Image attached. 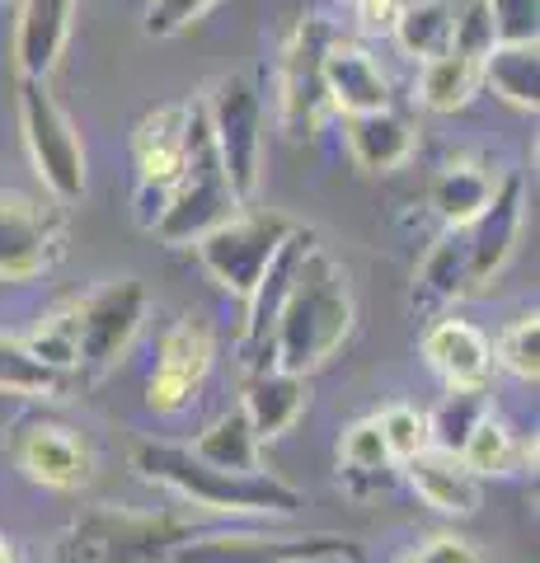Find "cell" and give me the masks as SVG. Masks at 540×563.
Here are the masks:
<instances>
[{
    "label": "cell",
    "instance_id": "cell-39",
    "mask_svg": "<svg viewBox=\"0 0 540 563\" xmlns=\"http://www.w3.org/2000/svg\"><path fill=\"white\" fill-rule=\"evenodd\" d=\"M0 563H14V550H10V540H5V531H0Z\"/></svg>",
    "mask_w": 540,
    "mask_h": 563
},
{
    "label": "cell",
    "instance_id": "cell-14",
    "mask_svg": "<svg viewBox=\"0 0 540 563\" xmlns=\"http://www.w3.org/2000/svg\"><path fill=\"white\" fill-rule=\"evenodd\" d=\"M10 455L33 484L71 493L90 479V451L62 422H20L10 432Z\"/></svg>",
    "mask_w": 540,
    "mask_h": 563
},
{
    "label": "cell",
    "instance_id": "cell-20",
    "mask_svg": "<svg viewBox=\"0 0 540 563\" xmlns=\"http://www.w3.org/2000/svg\"><path fill=\"white\" fill-rule=\"evenodd\" d=\"M405 479L418 498L442 517H475L480 512L484 488H480L475 474L465 470V461L456 451H438V446L418 451L414 461H405Z\"/></svg>",
    "mask_w": 540,
    "mask_h": 563
},
{
    "label": "cell",
    "instance_id": "cell-31",
    "mask_svg": "<svg viewBox=\"0 0 540 563\" xmlns=\"http://www.w3.org/2000/svg\"><path fill=\"white\" fill-rule=\"evenodd\" d=\"M494 362H503L517 380H527V385L540 380V314H536V310L517 314V320L498 333Z\"/></svg>",
    "mask_w": 540,
    "mask_h": 563
},
{
    "label": "cell",
    "instance_id": "cell-28",
    "mask_svg": "<svg viewBox=\"0 0 540 563\" xmlns=\"http://www.w3.org/2000/svg\"><path fill=\"white\" fill-rule=\"evenodd\" d=\"M480 62L475 57H461V52H442V57H428L423 62V76H418V99L428 103L432 113H456L465 109L470 99L480 95Z\"/></svg>",
    "mask_w": 540,
    "mask_h": 563
},
{
    "label": "cell",
    "instance_id": "cell-15",
    "mask_svg": "<svg viewBox=\"0 0 540 563\" xmlns=\"http://www.w3.org/2000/svg\"><path fill=\"white\" fill-rule=\"evenodd\" d=\"M521 207H527V184L521 174H503L494 198L480 207V217L465 225V240H470V277L475 287L494 282L508 258L517 250V235H521Z\"/></svg>",
    "mask_w": 540,
    "mask_h": 563
},
{
    "label": "cell",
    "instance_id": "cell-32",
    "mask_svg": "<svg viewBox=\"0 0 540 563\" xmlns=\"http://www.w3.org/2000/svg\"><path fill=\"white\" fill-rule=\"evenodd\" d=\"M489 413L484 409V390H447L442 409L428 413V432H432V446L438 451H461L465 432Z\"/></svg>",
    "mask_w": 540,
    "mask_h": 563
},
{
    "label": "cell",
    "instance_id": "cell-38",
    "mask_svg": "<svg viewBox=\"0 0 540 563\" xmlns=\"http://www.w3.org/2000/svg\"><path fill=\"white\" fill-rule=\"evenodd\" d=\"M348 10H353V20L362 24V29H390V20H395V0H343Z\"/></svg>",
    "mask_w": 540,
    "mask_h": 563
},
{
    "label": "cell",
    "instance_id": "cell-16",
    "mask_svg": "<svg viewBox=\"0 0 540 563\" xmlns=\"http://www.w3.org/2000/svg\"><path fill=\"white\" fill-rule=\"evenodd\" d=\"M76 0H20L14 20V70L20 80H47L71 38Z\"/></svg>",
    "mask_w": 540,
    "mask_h": 563
},
{
    "label": "cell",
    "instance_id": "cell-18",
    "mask_svg": "<svg viewBox=\"0 0 540 563\" xmlns=\"http://www.w3.org/2000/svg\"><path fill=\"white\" fill-rule=\"evenodd\" d=\"M423 357L447 390H484L494 372V343L470 320H438L423 333Z\"/></svg>",
    "mask_w": 540,
    "mask_h": 563
},
{
    "label": "cell",
    "instance_id": "cell-33",
    "mask_svg": "<svg viewBox=\"0 0 540 563\" xmlns=\"http://www.w3.org/2000/svg\"><path fill=\"white\" fill-rule=\"evenodd\" d=\"M376 422H381V437H386V446H390V455H395V465H405V461H414L418 451H428V446H432L428 413L409 409V404H390V409L381 413Z\"/></svg>",
    "mask_w": 540,
    "mask_h": 563
},
{
    "label": "cell",
    "instance_id": "cell-22",
    "mask_svg": "<svg viewBox=\"0 0 540 563\" xmlns=\"http://www.w3.org/2000/svg\"><path fill=\"white\" fill-rule=\"evenodd\" d=\"M348 155L367 174H390L414 155V128L395 109H372V113H348L343 118Z\"/></svg>",
    "mask_w": 540,
    "mask_h": 563
},
{
    "label": "cell",
    "instance_id": "cell-12",
    "mask_svg": "<svg viewBox=\"0 0 540 563\" xmlns=\"http://www.w3.org/2000/svg\"><path fill=\"white\" fill-rule=\"evenodd\" d=\"M66 250L62 217L14 188H0V282L24 287L57 268Z\"/></svg>",
    "mask_w": 540,
    "mask_h": 563
},
{
    "label": "cell",
    "instance_id": "cell-10",
    "mask_svg": "<svg viewBox=\"0 0 540 563\" xmlns=\"http://www.w3.org/2000/svg\"><path fill=\"white\" fill-rule=\"evenodd\" d=\"M334 43V24L320 14H306L291 29L283 47V76H277V113H283V132L291 141H310L320 132V118L329 109L324 95V52Z\"/></svg>",
    "mask_w": 540,
    "mask_h": 563
},
{
    "label": "cell",
    "instance_id": "cell-24",
    "mask_svg": "<svg viewBox=\"0 0 540 563\" xmlns=\"http://www.w3.org/2000/svg\"><path fill=\"white\" fill-rule=\"evenodd\" d=\"M503 174L489 169V161H451L432 179V211L442 217V225H470L480 217V207L494 198Z\"/></svg>",
    "mask_w": 540,
    "mask_h": 563
},
{
    "label": "cell",
    "instance_id": "cell-8",
    "mask_svg": "<svg viewBox=\"0 0 540 563\" xmlns=\"http://www.w3.org/2000/svg\"><path fill=\"white\" fill-rule=\"evenodd\" d=\"M202 109L235 198L254 202L258 184H264V99L245 76H221L212 85V99H202Z\"/></svg>",
    "mask_w": 540,
    "mask_h": 563
},
{
    "label": "cell",
    "instance_id": "cell-7",
    "mask_svg": "<svg viewBox=\"0 0 540 563\" xmlns=\"http://www.w3.org/2000/svg\"><path fill=\"white\" fill-rule=\"evenodd\" d=\"M287 235H291V221L277 217V211H235L231 221L207 231L194 250H198V263L207 268V277L245 306Z\"/></svg>",
    "mask_w": 540,
    "mask_h": 563
},
{
    "label": "cell",
    "instance_id": "cell-29",
    "mask_svg": "<svg viewBox=\"0 0 540 563\" xmlns=\"http://www.w3.org/2000/svg\"><path fill=\"white\" fill-rule=\"evenodd\" d=\"M188 451H194L198 461L217 465V470H231V474H250V470H258V437H254V428L245 422V413H240V409L221 413V418H217L212 428H207Z\"/></svg>",
    "mask_w": 540,
    "mask_h": 563
},
{
    "label": "cell",
    "instance_id": "cell-30",
    "mask_svg": "<svg viewBox=\"0 0 540 563\" xmlns=\"http://www.w3.org/2000/svg\"><path fill=\"white\" fill-rule=\"evenodd\" d=\"M66 376L43 366L20 339L0 333V395H20V399H62Z\"/></svg>",
    "mask_w": 540,
    "mask_h": 563
},
{
    "label": "cell",
    "instance_id": "cell-21",
    "mask_svg": "<svg viewBox=\"0 0 540 563\" xmlns=\"http://www.w3.org/2000/svg\"><path fill=\"white\" fill-rule=\"evenodd\" d=\"M465 291H475V277H470V240H465V225H447L414 273V306L442 310L451 301H461Z\"/></svg>",
    "mask_w": 540,
    "mask_h": 563
},
{
    "label": "cell",
    "instance_id": "cell-19",
    "mask_svg": "<svg viewBox=\"0 0 540 563\" xmlns=\"http://www.w3.org/2000/svg\"><path fill=\"white\" fill-rule=\"evenodd\" d=\"M310 404V380L283 372V366H258L245 380V399H240V413L254 428L258 442H273L296 428V418L306 413Z\"/></svg>",
    "mask_w": 540,
    "mask_h": 563
},
{
    "label": "cell",
    "instance_id": "cell-23",
    "mask_svg": "<svg viewBox=\"0 0 540 563\" xmlns=\"http://www.w3.org/2000/svg\"><path fill=\"white\" fill-rule=\"evenodd\" d=\"M461 461L475 479H503V474H521V470H536V437L531 442H517V432L508 422H498L494 413H484L475 428L465 432L461 442Z\"/></svg>",
    "mask_w": 540,
    "mask_h": 563
},
{
    "label": "cell",
    "instance_id": "cell-37",
    "mask_svg": "<svg viewBox=\"0 0 540 563\" xmlns=\"http://www.w3.org/2000/svg\"><path fill=\"white\" fill-rule=\"evenodd\" d=\"M395 563H480V550L470 540H461V536H432V540H423L418 550H409L405 559H395Z\"/></svg>",
    "mask_w": 540,
    "mask_h": 563
},
{
    "label": "cell",
    "instance_id": "cell-17",
    "mask_svg": "<svg viewBox=\"0 0 540 563\" xmlns=\"http://www.w3.org/2000/svg\"><path fill=\"white\" fill-rule=\"evenodd\" d=\"M324 95L329 109L348 113H372V109H390V80L376 66V57L362 43H348L334 33V43L324 52Z\"/></svg>",
    "mask_w": 540,
    "mask_h": 563
},
{
    "label": "cell",
    "instance_id": "cell-3",
    "mask_svg": "<svg viewBox=\"0 0 540 563\" xmlns=\"http://www.w3.org/2000/svg\"><path fill=\"white\" fill-rule=\"evenodd\" d=\"M240 207L245 202L235 198V188H231V179H225V169H221L212 128H207V109H202V99H194L188 103L184 174H179V184H174L161 221H155L151 231L161 235L165 244H174V250H184V244H198L207 231H217L221 221H231Z\"/></svg>",
    "mask_w": 540,
    "mask_h": 563
},
{
    "label": "cell",
    "instance_id": "cell-1",
    "mask_svg": "<svg viewBox=\"0 0 540 563\" xmlns=\"http://www.w3.org/2000/svg\"><path fill=\"white\" fill-rule=\"evenodd\" d=\"M353 324H357V301L348 268L334 254H324L320 244H310L273 320V339H268L273 366L310 376L348 343Z\"/></svg>",
    "mask_w": 540,
    "mask_h": 563
},
{
    "label": "cell",
    "instance_id": "cell-40",
    "mask_svg": "<svg viewBox=\"0 0 540 563\" xmlns=\"http://www.w3.org/2000/svg\"><path fill=\"white\" fill-rule=\"evenodd\" d=\"M0 5H5V0H0Z\"/></svg>",
    "mask_w": 540,
    "mask_h": 563
},
{
    "label": "cell",
    "instance_id": "cell-13",
    "mask_svg": "<svg viewBox=\"0 0 540 563\" xmlns=\"http://www.w3.org/2000/svg\"><path fill=\"white\" fill-rule=\"evenodd\" d=\"M217 357V333L202 314H184L179 324L165 329L161 339V362L146 380V409L155 413H179L194 404V395L202 390L207 372H212Z\"/></svg>",
    "mask_w": 540,
    "mask_h": 563
},
{
    "label": "cell",
    "instance_id": "cell-34",
    "mask_svg": "<svg viewBox=\"0 0 540 563\" xmlns=\"http://www.w3.org/2000/svg\"><path fill=\"white\" fill-rule=\"evenodd\" d=\"M494 43H498V33H494L489 5H484V0H456V14H451V52L484 62V52Z\"/></svg>",
    "mask_w": 540,
    "mask_h": 563
},
{
    "label": "cell",
    "instance_id": "cell-4",
    "mask_svg": "<svg viewBox=\"0 0 540 563\" xmlns=\"http://www.w3.org/2000/svg\"><path fill=\"white\" fill-rule=\"evenodd\" d=\"M188 526L169 512H128V507H90L57 540V563H165L169 544Z\"/></svg>",
    "mask_w": 540,
    "mask_h": 563
},
{
    "label": "cell",
    "instance_id": "cell-26",
    "mask_svg": "<svg viewBox=\"0 0 540 563\" xmlns=\"http://www.w3.org/2000/svg\"><path fill=\"white\" fill-rule=\"evenodd\" d=\"M395 474V455L381 437V422L376 418H362L353 422L343 437H339V484H348L353 493H367L390 484Z\"/></svg>",
    "mask_w": 540,
    "mask_h": 563
},
{
    "label": "cell",
    "instance_id": "cell-2",
    "mask_svg": "<svg viewBox=\"0 0 540 563\" xmlns=\"http://www.w3.org/2000/svg\"><path fill=\"white\" fill-rule=\"evenodd\" d=\"M132 470L142 474L146 484L179 493L188 507L221 512V517H291L296 507H301V488H291L287 479H277V474L217 470V465L198 461L188 446H174V442H136Z\"/></svg>",
    "mask_w": 540,
    "mask_h": 563
},
{
    "label": "cell",
    "instance_id": "cell-5",
    "mask_svg": "<svg viewBox=\"0 0 540 563\" xmlns=\"http://www.w3.org/2000/svg\"><path fill=\"white\" fill-rule=\"evenodd\" d=\"M165 563H362V544L339 531H188L169 544Z\"/></svg>",
    "mask_w": 540,
    "mask_h": 563
},
{
    "label": "cell",
    "instance_id": "cell-36",
    "mask_svg": "<svg viewBox=\"0 0 540 563\" xmlns=\"http://www.w3.org/2000/svg\"><path fill=\"white\" fill-rule=\"evenodd\" d=\"M217 0H151L146 5V33L151 38H174L179 29H188L202 10H212Z\"/></svg>",
    "mask_w": 540,
    "mask_h": 563
},
{
    "label": "cell",
    "instance_id": "cell-25",
    "mask_svg": "<svg viewBox=\"0 0 540 563\" xmlns=\"http://www.w3.org/2000/svg\"><path fill=\"white\" fill-rule=\"evenodd\" d=\"M484 85H494L498 99H508L513 109H531L540 103V52L536 43H494L480 62Z\"/></svg>",
    "mask_w": 540,
    "mask_h": 563
},
{
    "label": "cell",
    "instance_id": "cell-6",
    "mask_svg": "<svg viewBox=\"0 0 540 563\" xmlns=\"http://www.w3.org/2000/svg\"><path fill=\"white\" fill-rule=\"evenodd\" d=\"M146 287L136 277H118L103 282L99 291H90L85 301L66 306V320H71V343H76V372L85 380L103 376L109 366H118L128 357V347L136 343L146 320Z\"/></svg>",
    "mask_w": 540,
    "mask_h": 563
},
{
    "label": "cell",
    "instance_id": "cell-27",
    "mask_svg": "<svg viewBox=\"0 0 540 563\" xmlns=\"http://www.w3.org/2000/svg\"><path fill=\"white\" fill-rule=\"evenodd\" d=\"M451 14H456V0H409V5H395L390 33L418 62L442 57L451 47Z\"/></svg>",
    "mask_w": 540,
    "mask_h": 563
},
{
    "label": "cell",
    "instance_id": "cell-11",
    "mask_svg": "<svg viewBox=\"0 0 540 563\" xmlns=\"http://www.w3.org/2000/svg\"><path fill=\"white\" fill-rule=\"evenodd\" d=\"M188 155V103H165L136 122L132 136V161H136V225L161 221L174 184L184 174Z\"/></svg>",
    "mask_w": 540,
    "mask_h": 563
},
{
    "label": "cell",
    "instance_id": "cell-9",
    "mask_svg": "<svg viewBox=\"0 0 540 563\" xmlns=\"http://www.w3.org/2000/svg\"><path fill=\"white\" fill-rule=\"evenodd\" d=\"M20 128L29 161L57 202H80L85 192V141L66 109L52 99L47 80H20Z\"/></svg>",
    "mask_w": 540,
    "mask_h": 563
},
{
    "label": "cell",
    "instance_id": "cell-35",
    "mask_svg": "<svg viewBox=\"0 0 540 563\" xmlns=\"http://www.w3.org/2000/svg\"><path fill=\"white\" fill-rule=\"evenodd\" d=\"M494 14V33L498 43H536V0H484Z\"/></svg>",
    "mask_w": 540,
    "mask_h": 563
}]
</instances>
